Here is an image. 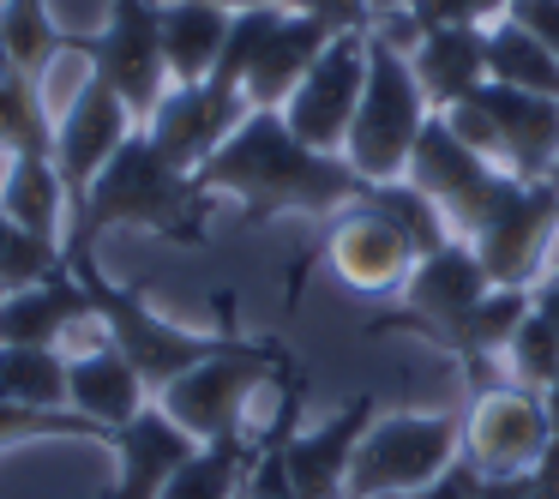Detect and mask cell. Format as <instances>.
Here are the masks:
<instances>
[{
	"label": "cell",
	"instance_id": "cell-1",
	"mask_svg": "<svg viewBox=\"0 0 559 499\" xmlns=\"http://www.w3.org/2000/svg\"><path fill=\"white\" fill-rule=\"evenodd\" d=\"M199 187L211 199H235L247 211V223L265 217H319L331 223L337 211L361 205L367 181L349 169L343 157H325V151L301 145L283 121V109H253L241 127L229 133V145L211 163H199Z\"/></svg>",
	"mask_w": 559,
	"mask_h": 499
},
{
	"label": "cell",
	"instance_id": "cell-2",
	"mask_svg": "<svg viewBox=\"0 0 559 499\" xmlns=\"http://www.w3.org/2000/svg\"><path fill=\"white\" fill-rule=\"evenodd\" d=\"M211 223V193L199 175L175 169L151 133L139 127L91 181V193L73 205V229H67V253H91L103 229H151L163 241H205Z\"/></svg>",
	"mask_w": 559,
	"mask_h": 499
},
{
	"label": "cell",
	"instance_id": "cell-3",
	"mask_svg": "<svg viewBox=\"0 0 559 499\" xmlns=\"http://www.w3.org/2000/svg\"><path fill=\"white\" fill-rule=\"evenodd\" d=\"M331 37H337V25H325L313 13H289L283 0L247 7V13H235L211 85L247 97V109H283L295 97V85L307 79V67L331 49Z\"/></svg>",
	"mask_w": 559,
	"mask_h": 499
},
{
	"label": "cell",
	"instance_id": "cell-4",
	"mask_svg": "<svg viewBox=\"0 0 559 499\" xmlns=\"http://www.w3.org/2000/svg\"><path fill=\"white\" fill-rule=\"evenodd\" d=\"M67 271H79V283L91 289V307H97V331L139 367L151 397H163L181 373H193L199 361H211V355L223 349V337L235 331V313L223 319V331H187V325H175V319L151 313V301L139 289L103 277L97 253H67Z\"/></svg>",
	"mask_w": 559,
	"mask_h": 499
},
{
	"label": "cell",
	"instance_id": "cell-5",
	"mask_svg": "<svg viewBox=\"0 0 559 499\" xmlns=\"http://www.w3.org/2000/svg\"><path fill=\"white\" fill-rule=\"evenodd\" d=\"M427 121H433V103H427L421 85H415L409 55L373 25V37H367V91H361V109H355L343 163H349L367 187L403 181L415 145H421V133H427Z\"/></svg>",
	"mask_w": 559,
	"mask_h": 499
},
{
	"label": "cell",
	"instance_id": "cell-6",
	"mask_svg": "<svg viewBox=\"0 0 559 499\" xmlns=\"http://www.w3.org/2000/svg\"><path fill=\"white\" fill-rule=\"evenodd\" d=\"M289 373L295 367L277 337H241V331H229L211 361H199L193 373H181L163 391L157 409L169 421H181L193 439H229V433H247V409H253L259 391Z\"/></svg>",
	"mask_w": 559,
	"mask_h": 499
},
{
	"label": "cell",
	"instance_id": "cell-7",
	"mask_svg": "<svg viewBox=\"0 0 559 499\" xmlns=\"http://www.w3.org/2000/svg\"><path fill=\"white\" fill-rule=\"evenodd\" d=\"M463 458V409H397L367 427L355 445L349 494L343 499H403L445 475Z\"/></svg>",
	"mask_w": 559,
	"mask_h": 499
},
{
	"label": "cell",
	"instance_id": "cell-8",
	"mask_svg": "<svg viewBox=\"0 0 559 499\" xmlns=\"http://www.w3.org/2000/svg\"><path fill=\"white\" fill-rule=\"evenodd\" d=\"M445 127L475 145L487 163H499L518 181H547L559 169V103L535 91H511L487 79L469 103L445 109Z\"/></svg>",
	"mask_w": 559,
	"mask_h": 499
},
{
	"label": "cell",
	"instance_id": "cell-9",
	"mask_svg": "<svg viewBox=\"0 0 559 499\" xmlns=\"http://www.w3.org/2000/svg\"><path fill=\"white\" fill-rule=\"evenodd\" d=\"M403 181H415L427 199H433L457 241H475V235L487 229V217L523 187L518 175H506L499 163H487L475 145H463V139L445 127V115L427 121V133H421V145H415Z\"/></svg>",
	"mask_w": 559,
	"mask_h": 499
},
{
	"label": "cell",
	"instance_id": "cell-10",
	"mask_svg": "<svg viewBox=\"0 0 559 499\" xmlns=\"http://www.w3.org/2000/svg\"><path fill=\"white\" fill-rule=\"evenodd\" d=\"M67 55L91 67V79L115 91L139 127L151 121L163 97H169V61H163V25L157 0H109V25L97 37H67Z\"/></svg>",
	"mask_w": 559,
	"mask_h": 499
},
{
	"label": "cell",
	"instance_id": "cell-11",
	"mask_svg": "<svg viewBox=\"0 0 559 499\" xmlns=\"http://www.w3.org/2000/svg\"><path fill=\"white\" fill-rule=\"evenodd\" d=\"M367 37L373 25L361 31H337L331 49L307 67V79L295 85V97L283 103V121L301 145L325 151V157H343L349 145V127H355V109H361V91H367Z\"/></svg>",
	"mask_w": 559,
	"mask_h": 499
},
{
	"label": "cell",
	"instance_id": "cell-12",
	"mask_svg": "<svg viewBox=\"0 0 559 499\" xmlns=\"http://www.w3.org/2000/svg\"><path fill=\"white\" fill-rule=\"evenodd\" d=\"M475 253H481L487 277L499 289H535L547 277L559 253V187L554 175L547 181H523L506 205L487 217V229L475 235Z\"/></svg>",
	"mask_w": 559,
	"mask_h": 499
},
{
	"label": "cell",
	"instance_id": "cell-13",
	"mask_svg": "<svg viewBox=\"0 0 559 499\" xmlns=\"http://www.w3.org/2000/svg\"><path fill=\"white\" fill-rule=\"evenodd\" d=\"M493 289H499V283L487 277L481 253H475L469 241H445L439 253L415 259V271H409V283H403L397 307H391L385 319H373L367 331H409V337L433 343L439 331H451L475 301H487Z\"/></svg>",
	"mask_w": 559,
	"mask_h": 499
},
{
	"label": "cell",
	"instance_id": "cell-14",
	"mask_svg": "<svg viewBox=\"0 0 559 499\" xmlns=\"http://www.w3.org/2000/svg\"><path fill=\"white\" fill-rule=\"evenodd\" d=\"M554 445V421H547L542 391L530 385H499L475 391L469 409H463V458L487 475H523L535 470V458Z\"/></svg>",
	"mask_w": 559,
	"mask_h": 499
},
{
	"label": "cell",
	"instance_id": "cell-15",
	"mask_svg": "<svg viewBox=\"0 0 559 499\" xmlns=\"http://www.w3.org/2000/svg\"><path fill=\"white\" fill-rule=\"evenodd\" d=\"M415 259L421 253L409 247V235H403L373 199H361V205L337 211V217L325 223V265L337 271L355 295H403Z\"/></svg>",
	"mask_w": 559,
	"mask_h": 499
},
{
	"label": "cell",
	"instance_id": "cell-16",
	"mask_svg": "<svg viewBox=\"0 0 559 499\" xmlns=\"http://www.w3.org/2000/svg\"><path fill=\"white\" fill-rule=\"evenodd\" d=\"M133 133H139V115L127 109L103 79H85V85L73 91V103L55 109V169H61L73 205L91 193V181L103 175V163H109Z\"/></svg>",
	"mask_w": 559,
	"mask_h": 499
},
{
	"label": "cell",
	"instance_id": "cell-17",
	"mask_svg": "<svg viewBox=\"0 0 559 499\" xmlns=\"http://www.w3.org/2000/svg\"><path fill=\"white\" fill-rule=\"evenodd\" d=\"M379 31L409 55L415 85L427 91L433 115L469 103L475 91L487 85V31L481 25H427V31H409L397 13H391V19H379Z\"/></svg>",
	"mask_w": 559,
	"mask_h": 499
},
{
	"label": "cell",
	"instance_id": "cell-18",
	"mask_svg": "<svg viewBox=\"0 0 559 499\" xmlns=\"http://www.w3.org/2000/svg\"><path fill=\"white\" fill-rule=\"evenodd\" d=\"M379 421V397L355 391L337 415H325L319 427H295L283 439V475H289L295 499H343L355 470V445L367 439V427Z\"/></svg>",
	"mask_w": 559,
	"mask_h": 499
},
{
	"label": "cell",
	"instance_id": "cell-19",
	"mask_svg": "<svg viewBox=\"0 0 559 499\" xmlns=\"http://www.w3.org/2000/svg\"><path fill=\"white\" fill-rule=\"evenodd\" d=\"M247 115H253V109H247V97L217 91L211 79H205V85H169V97L151 109L145 133H151V145H157L175 169L199 175V163L217 157Z\"/></svg>",
	"mask_w": 559,
	"mask_h": 499
},
{
	"label": "cell",
	"instance_id": "cell-20",
	"mask_svg": "<svg viewBox=\"0 0 559 499\" xmlns=\"http://www.w3.org/2000/svg\"><path fill=\"white\" fill-rule=\"evenodd\" d=\"M109 445H115V482L103 487V499H163V487L175 482V470H181L205 439H193L181 421H169V415L151 403V409H139Z\"/></svg>",
	"mask_w": 559,
	"mask_h": 499
},
{
	"label": "cell",
	"instance_id": "cell-21",
	"mask_svg": "<svg viewBox=\"0 0 559 499\" xmlns=\"http://www.w3.org/2000/svg\"><path fill=\"white\" fill-rule=\"evenodd\" d=\"M79 325H97L91 289L79 283V271H55V277L31 283V289L0 295V349L25 343V349H61Z\"/></svg>",
	"mask_w": 559,
	"mask_h": 499
},
{
	"label": "cell",
	"instance_id": "cell-22",
	"mask_svg": "<svg viewBox=\"0 0 559 499\" xmlns=\"http://www.w3.org/2000/svg\"><path fill=\"white\" fill-rule=\"evenodd\" d=\"M67 403H73L79 415H91V421L115 439L139 409H151L157 397H151V385L139 379V367L127 361L109 337H103L97 349L67 355Z\"/></svg>",
	"mask_w": 559,
	"mask_h": 499
},
{
	"label": "cell",
	"instance_id": "cell-23",
	"mask_svg": "<svg viewBox=\"0 0 559 499\" xmlns=\"http://www.w3.org/2000/svg\"><path fill=\"white\" fill-rule=\"evenodd\" d=\"M163 25V61H169V85H205L223 61L235 13L211 7V0H157Z\"/></svg>",
	"mask_w": 559,
	"mask_h": 499
},
{
	"label": "cell",
	"instance_id": "cell-24",
	"mask_svg": "<svg viewBox=\"0 0 559 499\" xmlns=\"http://www.w3.org/2000/svg\"><path fill=\"white\" fill-rule=\"evenodd\" d=\"M0 211L31 229L37 241L67 247V229H73V199H67V181L55 169V157H13L0 163Z\"/></svg>",
	"mask_w": 559,
	"mask_h": 499
},
{
	"label": "cell",
	"instance_id": "cell-25",
	"mask_svg": "<svg viewBox=\"0 0 559 499\" xmlns=\"http://www.w3.org/2000/svg\"><path fill=\"white\" fill-rule=\"evenodd\" d=\"M253 458H259V439L253 433L205 439V445L175 470V482L163 487V499H241Z\"/></svg>",
	"mask_w": 559,
	"mask_h": 499
},
{
	"label": "cell",
	"instance_id": "cell-26",
	"mask_svg": "<svg viewBox=\"0 0 559 499\" xmlns=\"http://www.w3.org/2000/svg\"><path fill=\"white\" fill-rule=\"evenodd\" d=\"M0 157H55V109L43 97V79L19 67L0 73Z\"/></svg>",
	"mask_w": 559,
	"mask_h": 499
},
{
	"label": "cell",
	"instance_id": "cell-27",
	"mask_svg": "<svg viewBox=\"0 0 559 499\" xmlns=\"http://www.w3.org/2000/svg\"><path fill=\"white\" fill-rule=\"evenodd\" d=\"M487 79L511 91H535V97L559 103V61L518 25V19H499L487 25Z\"/></svg>",
	"mask_w": 559,
	"mask_h": 499
},
{
	"label": "cell",
	"instance_id": "cell-28",
	"mask_svg": "<svg viewBox=\"0 0 559 499\" xmlns=\"http://www.w3.org/2000/svg\"><path fill=\"white\" fill-rule=\"evenodd\" d=\"M0 55L7 67L43 79L55 55H67V31L49 19L43 0H0Z\"/></svg>",
	"mask_w": 559,
	"mask_h": 499
},
{
	"label": "cell",
	"instance_id": "cell-29",
	"mask_svg": "<svg viewBox=\"0 0 559 499\" xmlns=\"http://www.w3.org/2000/svg\"><path fill=\"white\" fill-rule=\"evenodd\" d=\"M0 403H25V409H73V403H67V355L61 349H25V343H7V349H0Z\"/></svg>",
	"mask_w": 559,
	"mask_h": 499
},
{
	"label": "cell",
	"instance_id": "cell-30",
	"mask_svg": "<svg viewBox=\"0 0 559 499\" xmlns=\"http://www.w3.org/2000/svg\"><path fill=\"white\" fill-rule=\"evenodd\" d=\"M367 199H373V205L385 211V217L397 223L403 235H409V247H415L421 259L439 253L445 241H457V235H451V223L439 217V205H433V199H427L415 181H379V187H367Z\"/></svg>",
	"mask_w": 559,
	"mask_h": 499
},
{
	"label": "cell",
	"instance_id": "cell-31",
	"mask_svg": "<svg viewBox=\"0 0 559 499\" xmlns=\"http://www.w3.org/2000/svg\"><path fill=\"white\" fill-rule=\"evenodd\" d=\"M61 265H67V247L37 241L31 229H19V223L0 211V289H7V295H13V289H31V283L55 277Z\"/></svg>",
	"mask_w": 559,
	"mask_h": 499
},
{
	"label": "cell",
	"instance_id": "cell-32",
	"mask_svg": "<svg viewBox=\"0 0 559 499\" xmlns=\"http://www.w3.org/2000/svg\"><path fill=\"white\" fill-rule=\"evenodd\" d=\"M506 379L511 385H530V391H547L559 379V331L542 313H530L518 325V337L506 349Z\"/></svg>",
	"mask_w": 559,
	"mask_h": 499
},
{
	"label": "cell",
	"instance_id": "cell-33",
	"mask_svg": "<svg viewBox=\"0 0 559 499\" xmlns=\"http://www.w3.org/2000/svg\"><path fill=\"white\" fill-rule=\"evenodd\" d=\"M19 439H109V433L79 409H25V403H0V451H13Z\"/></svg>",
	"mask_w": 559,
	"mask_h": 499
},
{
	"label": "cell",
	"instance_id": "cell-34",
	"mask_svg": "<svg viewBox=\"0 0 559 499\" xmlns=\"http://www.w3.org/2000/svg\"><path fill=\"white\" fill-rule=\"evenodd\" d=\"M511 13V0H403L397 19L409 31H427V25H499Z\"/></svg>",
	"mask_w": 559,
	"mask_h": 499
},
{
	"label": "cell",
	"instance_id": "cell-35",
	"mask_svg": "<svg viewBox=\"0 0 559 499\" xmlns=\"http://www.w3.org/2000/svg\"><path fill=\"white\" fill-rule=\"evenodd\" d=\"M506 19H518V25L530 31V37L559 61V0H511V13H506Z\"/></svg>",
	"mask_w": 559,
	"mask_h": 499
},
{
	"label": "cell",
	"instance_id": "cell-36",
	"mask_svg": "<svg viewBox=\"0 0 559 499\" xmlns=\"http://www.w3.org/2000/svg\"><path fill=\"white\" fill-rule=\"evenodd\" d=\"M289 13H313V19H325V25H337V31H361V25H373V13H367V0H283Z\"/></svg>",
	"mask_w": 559,
	"mask_h": 499
},
{
	"label": "cell",
	"instance_id": "cell-37",
	"mask_svg": "<svg viewBox=\"0 0 559 499\" xmlns=\"http://www.w3.org/2000/svg\"><path fill=\"white\" fill-rule=\"evenodd\" d=\"M523 499H559V433L535 458V470H523Z\"/></svg>",
	"mask_w": 559,
	"mask_h": 499
},
{
	"label": "cell",
	"instance_id": "cell-38",
	"mask_svg": "<svg viewBox=\"0 0 559 499\" xmlns=\"http://www.w3.org/2000/svg\"><path fill=\"white\" fill-rule=\"evenodd\" d=\"M535 313H542L547 325L559 331V271H547V277L535 283Z\"/></svg>",
	"mask_w": 559,
	"mask_h": 499
},
{
	"label": "cell",
	"instance_id": "cell-39",
	"mask_svg": "<svg viewBox=\"0 0 559 499\" xmlns=\"http://www.w3.org/2000/svg\"><path fill=\"white\" fill-rule=\"evenodd\" d=\"M542 403H547V421H554V433H559V379L542 391Z\"/></svg>",
	"mask_w": 559,
	"mask_h": 499
},
{
	"label": "cell",
	"instance_id": "cell-40",
	"mask_svg": "<svg viewBox=\"0 0 559 499\" xmlns=\"http://www.w3.org/2000/svg\"><path fill=\"white\" fill-rule=\"evenodd\" d=\"M397 7H403V0H367V13H373V25H379V19H391Z\"/></svg>",
	"mask_w": 559,
	"mask_h": 499
},
{
	"label": "cell",
	"instance_id": "cell-41",
	"mask_svg": "<svg viewBox=\"0 0 559 499\" xmlns=\"http://www.w3.org/2000/svg\"><path fill=\"white\" fill-rule=\"evenodd\" d=\"M211 7H229V13H247V7H271V0H211Z\"/></svg>",
	"mask_w": 559,
	"mask_h": 499
},
{
	"label": "cell",
	"instance_id": "cell-42",
	"mask_svg": "<svg viewBox=\"0 0 559 499\" xmlns=\"http://www.w3.org/2000/svg\"><path fill=\"white\" fill-rule=\"evenodd\" d=\"M547 271H559V253H554V265H547Z\"/></svg>",
	"mask_w": 559,
	"mask_h": 499
},
{
	"label": "cell",
	"instance_id": "cell-43",
	"mask_svg": "<svg viewBox=\"0 0 559 499\" xmlns=\"http://www.w3.org/2000/svg\"><path fill=\"white\" fill-rule=\"evenodd\" d=\"M0 73H7V55H0Z\"/></svg>",
	"mask_w": 559,
	"mask_h": 499
},
{
	"label": "cell",
	"instance_id": "cell-44",
	"mask_svg": "<svg viewBox=\"0 0 559 499\" xmlns=\"http://www.w3.org/2000/svg\"><path fill=\"white\" fill-rule=\"evenodd\" d=\"M554 187H559V169H554Z\"/></svg>",
	"mask_w": 559,
	"mask_h": 499
},
{
	"label": "cell",
	"instance_id": "cell-45",
	"mask_svg": "<svg viewBox=\"0 0 559 499\" xmlns=\"http://www.w3.org/2000/svg\"><path fill=\"white\" fill-rule=\"evenodd\" d=\"M0 163H7V157H0Z\"/></svg>",
	"mask_w": 559,
	"mask_h": 499
}]
</instances>
